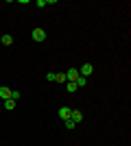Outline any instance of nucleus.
Masks as SVG:
<instances>
[{"mask_svg": "<svg viewBox=\"0 0 131 146\" xmlns=\"http://www.w3.org/2000/svg\"><path fill=\"white\" fill-rule=\"evenodd\" d=\"M79 76H81V74H79V70H76V68H70L68 72H66V81H68V83H74Z\"/></svg>", "mask_w": 131, "mask_h": 146, "instance_id": "f257e3e1", "label": "nucleus"}, {"mask_svg": "<svg viewBox=\"0 0 131 146\" xmlns=\"http://www.w3.org/2000/svg\"><path fill=\"white\" fill-rule=\"evenodd\" d=\"M33 39H35V42H44V39H46V31L44 29H33Z\"/></svg>", "mask_w": 131, "mask_h": 146, "instance_id": "f03ea898", "label": "nucleus"}, {"mask_svg": "<svg viewBox=\"0 0 131 146\" xmlns=\"http://www.w3.org/2000/svg\"><path fill=\"white\" fill-rule=\"evenodd\" d=\"M92 72H94L92 63H83V66H81V70H79V74H81V76H90Z\"/></svg>", "mask_w": 131, "mask_h": 146, "instance_id": "7ed1b4c3", "label": "nucleus"}, {"mask_svg": "<svg viewBox=\"0 0 131 146\" xmlns=\"http://www.w3.org/2000/svg\"><path fill=\"white\" fill-rule=\"evenodd\" d=\"M70 120H74V124H79V122L83 120V111H79V109H72V113H70Z\"/></svg>", "mask_w": 131, "mask_h": 146, "instance_id": "20e7f679", "label": "nucleus"}, {"mask_svg": "<svg viewBox=\"0 0 131 146\" xmlns=\"http://www.w3.org/2000/svg\"><path fill=\"white\" fill-rule=\"evenodd\" d=\"M70 113H72V109H70V107H61V109H59V118H63V120H68Z\"/></svg>", "mask_w": 131, "mask_h": 146, "instance_id": "39448f33", "label": "nucleus"}, {"mask_svg": "<svg viewBox=\"0 0 131 146\" xmlns=\"http://www.w3.org/2000/svg\"><path fill=\"white\" fill-rule=\"evenodd\" d=\"M0 98H2V100H9V98H11V90H9V87H0Z\"/></svg>", "mask_w": 131, "mask_h": 146, "instance_id": "423d86ee", "label": "nucleus"}, {"mask_svg": "<svg viewBox=\"0 0 131 146\" xmlns=\"http://www.w3.org/2000/svg\"><path fill=\"white\" fill-rule=\"evenodd\" d=\"M2 44H5V46H11V44H13V37L11 35H2Z\"/></svg>", "mask_w": 131, "mask_h": 146, "instance_id": "0eeeda50", "label": "nucleus"}, {"mask_svg": "<svg viewBox=\"0 0 131 146\" xmlns=\"http://www.w3.org/2000/svg\"><path fill=\"white\" fill-rule=\"evenodd\" d=\"M85 83H87V79H85V76H79V79L74 81V85H76V87H83Z\"/></svg>", "mask_w": 131, "mask_h": 146, "instance_id": "6e6552de", "label": "nucleus"}, {"mask_svg": "<svg viewBox=\"0 0 131 146\" xmlns=\"http://www.w3.org/2000/svg\"><path fill=\"white\" fill-rule=\"evenodd\" d=\"M5 107H7L9 111H11V109H15V100H11V98H9V100H5Z\"/></svg>", "mask_w": 131, "mask_h": 146, "instance_id": "1a4fd4ad", "label": "nucleus"}, {"mask_svg": "<svg viewBox=\"0 0 131 146\" xmlns=\"http://www.w3.org/2000/svg\"><path fill=\"white\" fill-rule=\"evenodd\" d=\"M20 96H22V94H20L18 90H11V100H15V103H18V100H20Z\"/></svg>", "mask_w": 131, "mask_h": 146, "instance_id": "9d476101", "label": "nucleus"}, {"mask_svg": "<svg viewBox=\"0 0 131 146\" xmlns=\"http://www.w3.org/2000/svg\"><path fill=\"white\" fill-rule=\"evenodd\" d=\"M46 79H48L50 83H55V81H57V72H48V74H46Z\"/></svg>", "mask_w": 131, "mask_h": 146, "instance_id": "9b49d317", "label": "nucleus"}, {"mask_svg": "<svg viewBox=\"0 0 131 146\" xmlns=\"http://www.w3.org/2000/svg\"><path fill=\"white\" fill-rule=\"evenodd\" d=\"M66 90H68V92H76V90H79V87H76L74 83H68V85H66Z\"/></svg>", "mask_w": 131, "mask_h": 146, "instance_id": "f8f14e48", "label": "nucleus"}, {"mask_svg": "<svg viewBox=\"0 0 131 146\" xmlns=\"http://www.w3.org/2000/svg\"><path fill=\"white\" fill-rule=\"evenodd\" d=\"M66 129H74V120H70V118H68V120H66Z\"/></svg>", "mask_w": 131, "mask_h": 146, "instance_id": "ddd939ff", "label": "nucleus"}, {"mask_svg": "<svg viewBox=\"0 0 131 146\" xmlns=\"http://www.w3.org/2000/svg\"><path fill=\"white\" fill-rule=\"evenodd\" d=\"M61 81H66V74H61V72H57V83H61Z\"/></svg>", "mask_w": 131, "mask_h": 146, "instance_id": "4468645a", "label": "nucleus"}]
</instances>
